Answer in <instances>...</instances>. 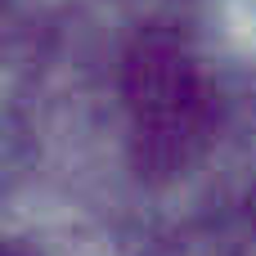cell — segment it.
Returning a JSON list of instances; mask_svg holds the SVG:
<instances>
[{"mask_svg": "<svg viewBox=\"0 0 256 256\" xmlns=\"http://www.w3.org/2000/svg\"><path fill=\"white\" fill-rule=\"evenodd\" d=\"M130 108L140 117V130L148 135V144H176L180 135H189L194 126V81H189V68L166 54L158 58L153 50L130 68Z\"/></svg>", "mask_w": 256, "mask_h": 256, "instance_id": "obj_1", "label": "cell"}]
</instances>
